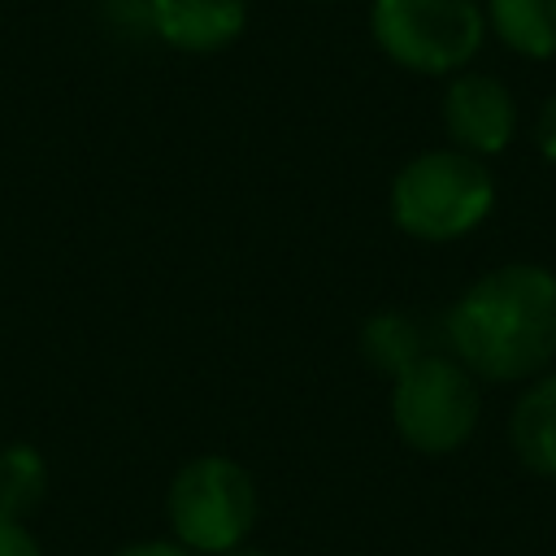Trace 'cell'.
Instances as JSON below:
<instances>
[{
  "instance_id": "cell-1",
  "label": "cell",
  "mask_w": 556,
  "mask_h": 556,
  "mask_svg": "<svg viewBox=\"0 0 556 556\" xmlns=\"http://www.w3.org/2000/svg\"><path fill=\"white\" fill-rule=\"evenodd\" d=\"M447 352L486 387H526L556 365V269L504 261L482 269L443 313Z\"/></svg>"
},
{
  "instance_id": "cell-5",
  "label": "cell",
  "mask_w": 556,
  "mask_h": 556,
  "mask_svg": "<svg viewBox=\"0 0 556 556\" xmlns=\"http://www.w3.org/2000/svg\"><path fill=\"white\" fill-rule=\"evenodd\" d=\"M387 413L395 439L430 460L456 456L482 421V382L452 356L426 352L404 374L391 378Z\"/></svg>"
},
{
  "instance_id": "cell-7",
  "label": "cell",
  "mask_w": 556,
  "mask_h": 556,
  "mask_svg": "<svg viewBox=\"0 0 556 556\" xmlns=\"http://www.w3.org/2000/svg\"><path fill=\"white\" fill-rule=\"evenodd\" d=\"M148 30L174 52L213 56L248 30V0H148Z\"/></svg>"
},
{
  "instance_id": "cell-2",
  "label": "cell",
  "mask_w": 556,
  "mask_h": 556,
  "mask_svg": "<svg viewBox=\"0 0 556 556\" xmlns=\"http://www.w3.org/2000/svg\"><path fill=\"white\" fill-rule=\"evenodd\" d=\"M500 182L491 161H478L452 143L413 152L387 182L391 226L426 248L460 243L495 213Z\"/></svg>"
},
{
  "instance_id": "cell-11",
  "label": "cell",
  "mask_w": 556,
  "mask_h": 556,
  "mask_svg": "<svg viewBox=\"0 0 556 556\" xmlns=\"http://www.w3.org/2000/svg\"><path fill=\"white\" fill-rule=\"evenodd\" d=\"M52 486L48 456L30 439H9L0 443V517L13 521H35Z\"/></svg>"
},
{
  "instance_id": "cell-3",
  "label": "cell",
  "mask_w": 556,
  "mask_h": 556,
  "mask_svg": "<svg viewBox=\"0 0 556 556\" xmlns=\"http://www.w3.org/2000/svg\"><path fill=\"white\" fill-rule=\"evenodd\" d=\"M165 534L191 556H222L252 543L261 491L243 460L230 452H195L165 482Z\"/></svg>"
},
{
  "instance_id": "cell-10",
  "label": "cell",
  "mask_w": 556,
  "mask_h": 556,
  "mask_svg": "<svg viewBox=\"0 0 556 556\" xmlns=\"http://www.w3.org/2000/svg\"><path fill=\"white\" fill-rule=\"evenodd\" d=\"M356 352H361V361L374 369V374H382L387 382L395 378V374H404L417 356H426L430 348H426V330H421V321L408 313V308H374L365 321H361V330H356Z\"/></svg>"
},
{
  "instance_id": "cell-14",
  "label": "cell",
  "mask_w": 556,
  "mask_h": 556,
  "mask_svg": "<svg viewBox=\"0 0 556 556\" xmlns=\"http://www.w3.org/2000/svg\"><path fill=\"white\" fill-rule=\"evenodd\" d=\"M109 556H191V552L178 547L169 534H152V539H130V543L113 547Z\"/></svg>"
},
{
  "instance_id": "cell-8",
  "label": "cell",
  "mask_w": 556,
  "mask_h": 556,
  "mask_svg": "<svg viewBox=\"0 0 556 556\" xmlns=\"http://www.w3.org/2000/svg\"><path fill=\"white\" fill-rule=\"evenodd\" d=\"M508 447L526 473L556 482V365L517 391L508 408Z\"/></svg>"
},
{
  "instance_id": "cell-13",
  "label": "cell",
  "mask_w": 556,
  "mask_h": 556,
  "mask_svg": "<svg viewBox=\"0 0 556 556\" xmlns=\"http://www.w3.org/2000/svg\"><path fill=\"white\" fill-rule=\"evenodd\" d=\"M530 139H534V152H539L547 165H556V91L539 104L534 126H530Z\"/></svg>"
},
{
  "instance_id": "cell-4",
  "label": "cell",
  "mask_w": 556,
  "mask_h": 556,
  "mask_svg": "<svg viewBox=\"0 0 556 556\" xmlns=\"http://www.w3.org/2000/svg\"><path fill=\"white\" fill-rule=\"evenodd\" d=\"M374 48L404 74L452 78L473 65L486 35L482 0H369Z\"/></svg>"
},
{
  "instance_id": "cell-12",
  "label": "cell",
  "mask_w": 556,
  "mask_h": 556,
  "mask_svg": "<svg viewBox=\"0 0 556 556\" xmlns=\"http://www.w3.org/2000/svg\"><path fill=\"white\" fill-rule=\"evenodd\" d=\"M0 556H48L30 521L0 517Z\"/></svg>"
},
{
  "instance_id": "cell-9",
  "label": "cell",
  "mask_w": 556,
  "mask_h": 556,
  "mask_svg": "<svg viewBox=\"0 0 556 556\" xmlns=\"http://www.w3.org/2000/svg\"><path fill=\"white\" fill-rule=\"evenodd\" d=\"M486 35L521 61H556V0H482Z\"/></svg>"
},
{
  "instance_id": "cell-6",
  "label": "cell",
  "mask_w": 556,
  "mask_h": 556,
  "mask_svg": "<svg viewBox=\"0 0 556 556\" xmlns=\"http://www.w3.org/2000/svg\"><path fill=\"white\" fill-rule=\"evenodd\" d=\"M439 122H443V135L452 148H460L478 161H491L513 148V139L521 130V109H517L513 87L500 74L469 65V70L443 78Z\"/></svg>"
},
{
  "instance_id": "cell-15",
  "label": "cell",
  "mask_w": 556,
  "mask_h": 556,
  "mask_svg": "<svg viewBox=\"0 0 556 556\" xmlns=\"http://www.w3.org/2000/svg\"><path fill=\"white\" fill-rule=\"evenodd\" d=\"M222 556H274L269 547H256V543H243V547H230V552H222Z\"/></svg>"
}]
</instances>
